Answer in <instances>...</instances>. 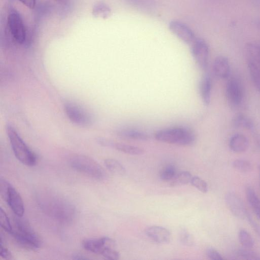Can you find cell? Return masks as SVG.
Masks as SVG:
<instances>
[{
  "instance_id": "cell-26",
  "label": "cell",
  "mask_w": 260,
  "mask_h": 260,
  "mask_svg": "<svg viewBox=\"0 0 260 260\" xmlns=\"http://www.w3.org/2000/svg\"><path fill=\"white\" fill-rule=\"evenodd\" d=\"M239 240L243 247L251 248L254 245V239L245 230L241 229L238 233Z\"/></svg>"
},
{
  "instance_id": "cell-42",
  "label": "cell",
  "mask_w": 260,
  "mask_h": 260,
  "mask_svg": "<svg viewBox=\"0 0 260 260\" xmlns=\"http://www.w3.org/2000/svg\"><path fill=\"white\" fill-rule=\"evenodd\" d=\"M258 173H259V180H260V166H258Z\"/></svg>"
},
{
  "instance_id": "cell-36",
  "label": "cell",
  "mask_w": 260,
  "mask_h": 260,
  "mask_svg": "<svg viewBox=\"0 0 260 260\" xmlns=\"http://www.w3.org/2000/svg\"><path fill=\"white\" fill-rule=\"evenodd\" d=\"M0 256L5 259H12V255L7 247L3 243V239L1 237Z\"/></svg>"
},
{
  "instance_id": "cell-39",
  "label": "cell",
  "mask_w": 260,
  "mask_h": 260,
  "mask_svg": "<svg viewBox=\"0 0 260 260\" xmlns=\"http://www.w3.org/2000/svg\"><path fill=\"white\" fill-rule=\"evenodd\" d=\"M23 5L29 9H34L36 5V0H19Z\"/></svg>"
},
{
  "instance_id": "cell-27",
  "label": "cell",
  "mask_w": 260,
  "mask_h": 260,
  "mask_svg": "<svg viewBox=\"0 0 260 260\" xmlns=\"http://www.w3.org/2000/svg\"><path fill=\"white\" fill-rule=\"evenodd\" d=\"M232 165L235 170L242 173H248L252 169L251 162L245 159H236L233 162Z\"/></svg>"
},
{
  "instance_id": "cell-4",
  "label": "cell",
  "mask_w": 260,
  "mask_h": 260,
  "mask_svg": "<svg viewBox=\"0 0 260 260\" xmlns=\"http://www.w3.org/2000/svg\"><path fill=\"white\" fill-rule=\"evenodd\" d=\"M7 134L15 157L23 164L34 166L37 161L36 154L29 148L18 132L11 124L6 127Z\"/></svg>"
},
{
  "instance_id": "cell-7",
  "label": "cell",
  "mask_w": 260,
  "mask_h": 260,
  "mask_svg": "<svg viewBox=\"0 0 260 260\" xmlns=\"http://www.w3.org/2000/svg\"><path fill=\"white\" fill-rule=\"evenodd\" d=\"M64 109L69 119L75 124L87 126L92 123V116L80 105L73 102H67L64 105Z\"/></svg>"
},
{
  "instance_id": "cell-15",
  "label": "cell",
  "mask_w": 260,
  "mask_h": 260,
  "mask_svg": "<svg viewBox=\"0 0 260 260\" xmlns=\"http://www.w3.org/2000/svg\"><path fill=\"white\" fill-rule=\"evenodd\" d=\"M146 235L152 241L160 244L168 243L171 240V234L168 230L160 226H152L146 231Z\"/></svg>"
},
{
  "instance_id": "cell-5",
  "label": "cell",
  "mask_w": 260,
  "mask_h": 260,
  "mask_svg": "<svg viewBox=\"0 0 260 260\" xmlns=\"http://www.w3.org/2000/svg\"><path fill=\"white\" fill-rule=\"evenodd\" d=\"M69 164L74 170L99 180L107 177L104 168L92 158L82 154H73L70 157Z\"/></svg>"
},
{
  "instance_id": "cell-21",
  "label": "cell",
  "mask_w": 260,
  "mask_h": 260,
  "mask_svg": "<svg viewBox=\"0 0 260 260\" xmlns=\"http://www.w3.org/2000/svg\"><path fill=\"white\" fill-rule=\"evenodd\" d=\"M92 14L95 18L106 19L111 16V9L107 4L101 2H98L94 5Z\"/></svg>"
},
{
  "instance_id": "cell-41",
  "label": "cell",
  "mask_w": 260,
  "mask_h": 260,
  "mask_svg": "<svg viewBox=\"0 0 260 260\" xmlns=\"http://www.w3.org/2000/svg\"><path fill=\"white\" fill-rule=\"evenodd\" d=\"M254 24L255 27L260 30V19L255 20Z\"/></svg>"
},
{
  "instance_id": "cell-25",
  "label": "cell",
  "mask_w": 260,
  "mask_h": 260,
  "mask_svg": "<svg viewBox=\"0 0 260 260\" xmlns=\"http://www.w3.org/2000/svg\"><path fill=\"white\" fill-rule=\"evenodd\" d=\"M192 177L191 174L188 171L177 173L174 177L169 181L170 185L171 186L186 185L190 182Z\"/></svg>"
},
{
  "instance_id": "cell-3",
  "label": "cell",
  "mask_w": 260,
  "mask_h": 260,
  "mask_svg": "<svg viewBox=\"0 0 260 260\" xmlns=\"http://www.w3.org/2000/svg\"><path fill=\"white\" fill-rule=\"evenodd\" d=\"M154 138L159 142L184 146L192 145L196 140L193 131L183 126L159 129L155 132Z\"/></svg>"
},
{
  "instance_id": "cell-11",
  "label": "cell",
  "mask_w": 260,
  "mask_h": 260,
  "mask_svg": "<svg viewBox=\"0 0 260 260\" xmlns=\"http://www.w3.org/2000/svg\"><path fill=\"white\" fill-rule=\"evenodd\" d=\"M224 201L227 208L234 216L239 219H246L249 212L237 194L233 192L226 193Z\"/></svg>"
},
{
  "instance_id": "cell-17",
  "label": "cell",
  "mask_w": 260,
  "mask_h": 260,
  "mask_svg": "<svg viewBox=\"0 0 260 260\" xmlns=\"http://www.w3.org/2000/svg\"><path fill=\"white\" fill-rule=\"evenodd\" d=\"M229 146L234 152L242 153L247 150L249 146L247 138L243 135L236 134L230 139Z\"/></svg>"
},
{
  "instance_id": "cell-37",
  "label": "cell",
  "mask_w": 260,
  "mask_h": 260,
  "mask_svg": "<svg viewBox=\"0 0 260 260\" xmlns=\"http://www.w3.org/2000/svg\"><path fill=\"white\" fill-rule=\"evenodd\" d=\"M207 256L213 260H222L223 257L220 253L213 248L209 247L206 249V251Z\"/></svg>"
},
{
  "instance_id": "cell-20",
  "label": "cell",
  "mask_w": 260,
  "mask_h": 260,
  "mask_svg": "<svg viewBox=\"0 0 260 260\" xmlns=\"http://www.w3.org/2000/svg\"><path fill=\"white\" fill-rule=\"evenodd\" d=\"M245 194L248 203L257 218L260 219V199L254 189L250 186L246 188Z\"/></svg>"
},
{
  "instance_id": "cell-13",
  "label": "cell",
  "mask_w": 260,
  "mask_h": 260,
  "mask_svg": "<svg viewBox=\"0 0 260 260\" xmlns=\"http://www.w3.org/2000/svg\"><path fill=\"white\" fill-rule=\"evenodd\" d=\"M226 95L232 105L237 106L241 104L243 99V89L238 79L233 78L229 80L226 86Z\"/></svg>"
},
{
  "instance_id": "cell-38",
  "label": "cell",
  "mask_w": 260,
  "mask_h": 260,
  "mask_svg": "<svg viewBox=\"0 0 260 260\" xmlns=\"http://www.w3.org/2000/svg\"><path fill=\"white\" fill-rule=\"evenodd\" d=\"M246 219L247 220L254 231L260 236V227L253 219L249 213H248Z\"/></svg>"
},
{
  "instance_id": "cell-9",
  "label": "cell",
  "mask_w": 260,
  "mask_h": 260,
  "mask_svg": "<svg viewBox=\"0 0 260 260\" xmlns=\"http://www.w3.org/2000/svg\"><path fill=\"white\" fill-rule=\"evenodd\" d=\"M8 25L11 35L19 44H23L26 40V30L22 20L19 14L10 13L7 19Z\"/></svg>"
},
{
  "instance_id": "cell-1",
  "label": "cell",
  "mask_w": 260,
  "mask_h": 260,
  "mask_svg": "<svg viewBox=\"0 0 260 260\" xmlns=\"http://www.w3.org/2000/svg\"><path fill=\"white\" fill-rule=\"evenodd\" d=\"M41 210L50 217L63 223L73 221L76 214L75 206L63 197L49 191H41L36 194Z\"/></svg>"
},
{
  "instance_id": "cell-8",
  "label": "cell",
  "mask_w": 260,
  "mask_h": 260,
  "mask_svg": "<svg viewBox=\"0 0 260 260\" xmlns=\"http://www.w3.org/2000/svg\"><path fill=\"white\" fill-rule=\"evenodd\" d=\"M191 44V52L194 60L201 69L206 70L209 57V48L207 43L202 39H196Z\"/></svg>"
},
{
  "instance_id": "cell-23",
  "label": "cell",
  "mask_w": 260,
  "mask_h": 260,
  "mask_svg": "<svg viewBox=\"0 0 260 260\" xmlns=\"http://www.w3.org/2000/svg\"><path fill=\"white\" fill-rule=\"evenodd\" d=\"M104 164L111 173L117 176H123L125 174L126 170L124 167L117 160L108 158L105 160Z\"/></svg>"
},
{
  "instance_id": "cell-32",
  "label": "cell",
  "mask_w": 260,
  "mask_h": 260,
  "mask_svg": "<svg viewBox=\"0 0 260 260\" xmlns=\"http://www.w3.org/2000/svg\"><path fill=\"white\" fill-rule=\"evenodd\" d=\"M190 183L202 192L206 193L208 191V186L207 182L199 177H192Z\"/></svg>"
},
{
  "instance_id": "cell-24",
  "label": "cell",
  "mask_w": 260,
  "mask_h": 260,
  "mask_svg": "<svg viewBox=\"0 0 260 260\" xmlns=\"http://www.w3.org/2000/svg\"><path fill=\"white\" fill-rule=\"evenodd\" d=\"M248 69L254 86L260 92V68L253 60H250L248 62Z\"/></svg>"
},
{
  "instance_id": "cell-34",
  "label": "cell",
  "mask_w": 260,
  "mask_h": 260,
  "mask_svg": "<svg viewBox=\"0 0 260 260\" xmlns=\"http://www.w3.org/2000/svg\"><path fill=\"white\" fill-rule=\"evenodd\" d=\"M181 242L184 245L191 246L194 244V239L192 235L185 230L181 231L180 235Z\"/></svg>"
},
{
  "instance_id": "cell-35",
  "label": "cell",
  "mask_w": 260,
  "mask_h": 260,
  "mask_svg": "<svg viewBox=\"0 0 260 260\" xmlns=\"http://www.w3.org/2000/svg\"><path fill=\"white\" fill-rule=\"evenodd\" d=\"M102 255L108 259L117 260L119 258V253L115 248H108L104 250Z\"/></svg>"
},
{
  "instance_id": "cell-28",
  "label": "cell",
  "mask_w": 260,
  "mask_h": 260,
  "mask_svg": "<svg viewBox=\"0 0 260 260\" xmlns=\"http://www.w3.org/2000/svg\"><path fill=\"white\" fill-rule=\"evenodd\" d=\"M236 254L239 257L250 260H259L260 256L255 252L250 249V248H240L236 251Z\"/></svg>"
},
{
  "instance_id": "cell-31",
  "label": "cell",
  "mask_w": 260,
  "mask_h": 260,
  "mask_svg": "<svg viewBox=\"0 0 260 260\" xmlns=\"http://www.w3.org/2000/svg\"><path fill=\"white\" fill-rule=\"evenodd\" d=\"M0 224L1 227L9 234L13 231L10 219L5 211L1 208L0 209Z\"/></svg>"
},
{
  "instance_id": "cell-19",
  "label": "cell",
  "mask_w": 260,
  "mask_h": 260,
  "mask_svg": "<svg viewBox=\"0 0 260 260\" xmlns=\"http://www.w3.org/2000/svg\"><path fill=\"white\" fill-rule=\"evenodd\" d=\"M119 137L139 141H147L149 136L145 132L134 128H122L117 131Z\"/></svg>"
},
{
  "instance_id": "cell-12",
  "label": "cell",
  "mask_w": 260,
  "mask_h": 260,
  "mask_svg": "<svg viewBox=\"0 0 260 260\" xmlns=\"http://www.w3.org/2000/svg\"><path fill=\"white\" fill-rule=\"evenodd\" d=\"M169 27L174 35L187 44H192L196 39L193 31L182 22L173 20L170 22Z\"/></svg>"
},
{
  "instance_id": "cell-6",
  "label": "cell",
  "mask_w": 260,
  "mask_h": 260,
  "mask_svg": "<svg viewBox=\"0 0 260 260\" xmlns=\"http://www.w3.org/2000/svg\"><path fill=\"white\" fill-rule=\"evenodd\" d=\"M0 192L15 215L23 217L24 206L22 199L16 189L5 179L0 181Z\"/></svg>"
},
{
  "instance_id": "cell-33",
  "label": "cell",
  "mask_w": 260,
  "mask_h": 260,
  "mask_svg": "<svg viewBox=\"0 0 260 260\" xmlns=\"http://www.w3.org/2000/svg\"><path fill=\"white\" fill-rule=\"evenodd\" d=\"M132 5L143 9H149L152 8L153 6V2L152 0H126Z\"/></svg>"
},
{
  "instance_id": "cell-40",
  "label": "cell",
  "mask_w": 260,
  "mask_h": 260,
  "mask_svg": "<svg viewBox=\"0 0 260 260\" xmlns=\"http://www.w3.org/2000/svg\"><path fill=\"white\" fill-rule=\"evenodd\" d=\"M73 259H87L89 258L86 257L85 256L81 254H75L73 255Z\"/></svg>"
},
{
  "instance_id": "cell-18",
  "label": "cell",
  "mask_w": 260,
  "mask_h": 260,
  "mask_svg": "<svg viewBox=\"0 0 260 260\" xmlns=\"http://www.w3.org/2000/svg\"><path fill=\"white\" fill-rule=\"evenodd\" d=\"M200 93L204 104L208 106L211 101L212 80L210 76L206 74L202 78L200 83Z\"/></svg>"
},
{
  "instance_id": "cell-22",
  "label": "cell",
  "mask_w": 260,
  "mask_h": 260,
  "mask_svg": "<svg viewBox=\"0 0 260 260\" xmlns=\"http://www.w3.org/2000/svg\"><path fill=\"white\" fill-rule=\"evenodd\" d=\"M232 123L233 125L237 128L242 127L252 130L254 127L252 120L242 113L236 114L233 119Z\"/></svg>"
},
{
  "instance_id": "cell-2",
  "label": "cell",
  "mask_w": 260,
  "mask_h": 260,
  "mask_svg": "<svg viewBox=\"0 0 260 260\" xmlns=\"http://www.w3.org/2000/svg\"><path fill=\"white\" fill-rule=\"evenodd\" d=\"M10 235L18 245L28 250H37L42 245L40 236L22 217H14V228Z\"/></svg>"
},
{
  "instance_id": "cell-29",
  "label": "cell",
  "mask_w": 260,
  "mask_h": 260,
  "mask_svg": "<svg viewBox=\"0 0 260 260\" xmlns=\"http://www.w3.org/2000/svg\"><path fill=\"white\" fill-rule=\"evenodd\" d=\"M176 174L175 167L173 165H168L161 170L160 178L164 181H170Z\"/></svg>"
},
{
  "instance_id": "cell-30",
  "label": "cell",
  "mask_w": 260,
  "mask_h": 260,
  "mask_svg": "<svg viewBox=\"0 0 260 260\" xmlns=\"http://www.w3.org/2000/svg\"><path fill=\"white\" fill-rule=\"evenodd\" d=\"M246 50L251 57L260 63V43L251 42L246 46Z\"/></svg>"
},
{
  "instance_id": "cell-16",
  "label": "cell",
  "mask_w": 260,
  "mask_h": 260,
  "mask_svg": "<svg viewBox=\"0 0 260 260\" xmlns=\"http://www.w3.org/2000/svg\"><path fill=\"white\" fill-rule=\"evenodd\" d=\"M215 75L221 79H226L230 74V64L228 58L224 56L216 57L213 63Z\"/></svg>"
},
{
  "instance_id": "cell-43",
  "label": "cell",
  "mask_w": 260,
  "mask_h": 260,
  "mask_svg": "<svg viewBox=\"0 0 260 260\" xmlns=\"http://www.w3.org/2000/svg\"><path fill=\"white\" fill-rule=\"evenodd\" d=\"M56 1L61 2V1H63V0H56Z\"/></svg>"
},
{
  "instance_id": "cell-14",
  "label": "cell",
  "mask_w": 260,
  "mask_h": 260,
  "mask_svg": "<svg viewBox=\"0 0 260 260\" xmlns=\"http://www.w3.org/2000/svg\"><path fill=\"white\" fill-rule=\"evenodd\" d=\"M98 142L101 145L114 148L126 154L133 155H139L144 153L141 148L126 144L115 142L106 138H99Z\"/></svg>"
},
{
  "instance_id": "cell-10",
  "label": "cell",
  "mask_w": 260,
  "mask_h": 260,
  "mask_svg": "<svg viewBox=\"0 0 260 260\" xmlns=\"http://www.w3.org/2000/svg\"><path fill=\"white\" fill-rule=\"evenodd\" d=\"M82 246L87 251L102 255L108 248H115L116 243L112 239L103 237L99 238L85 239L82 242Z\"/></svg>"
}]
</instances>
